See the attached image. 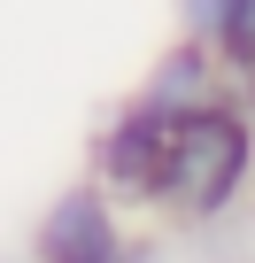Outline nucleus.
<instances>
[{
  "label": "nucleus",
  "mask_w": 255,
  "mask_h": 263,
  "mask_svg": "<svg viewBox=\"0 0 255 263\" xmlns=\"http://www.w3.org/2000/svg\"><path fill=\"white\" fill-rule=\"evenodd\" d=\"M217 54L232 62V78L255 70V0H232V16H224V31H217Z\"/></svg>",
  "instance_id": "obj_5"
},
{
  "label": "nucleus",
  "mask_w": 255,
  "mask_h": 263,
  "mask_svg": "<svg viewBox=\"0 0 255 263\" xmlns=\"http://www.w3.org/2000/svg\"><path fill=\"white\" fill-rule=\"evenodd\" d=\"M163 155H170V116H155L147 101H124L93 132V186H108L116 201H155Z\"/></svg>",
  "instance_id": "obj_3"
},
{
  "label": "nucleus",
  "mask_w": 255,
  "mask_h": 263,
  "mask_svg": "<svg viewBox=\"0 0 255 263\" xmlns=\"http://www.w3.org/2000/svg\"><path fill=\"white\" fill-rule=\"evenodd\" d=\"M124 248H132V232L116 217V194L93 178L62 186L31 232V263H124Z\"/></svg>",
  "instance_id": "obj_2"
},
{
  "label": "nucleus",
  "mask_w": 255,
  "mask_h": 263,
  "mask_svg": "<svg viewBox=\"0 0 255 263\" xmlns=\"http://www.w3.org/2000/svg\"><path fill=\"white\" fill-rule=\"evenodd\" d=\"M247 178H255V116H247V108H240V93H232V101H217V108H201V116H178V124H170L163 186H155V201H147V209H163L170 224L209 232V224H224V217L240 209Z\"/></svg>",
  "instance_id": "obj_1"
},
{
  "label": "nucleus",
  "mask_w": 255,
  "mask_h": 263,
  "mask_svg": "<svg viewBox=\"0 0 255 263\" xmlns=\"http://www.w3.org/2000/svg\"><path fill=\"white\" fill-rule=\"evenodd\" d=\"M170 16H178L186 39H209V47H217V31H224V16H232V0H170Z\"/></svg>",
  "instance_id": "obj_6"
},
{
  "label": "nucleus",
  "mask_w": 255,
  "mask_h": 263,
  "mask_svg": "<svg viewBox=\"0 0 255 263\" xmlns=\"http://www.w3.org/2000/svg\"><path fill=\"white\" fill-rule=\"evenodd\" d=\"M240 108H247V116H255V70H247V78H240Z\"/></svg>",
  "instance_id": "obj_8"
},
{
  "label": "nucleus",
  "mask_w": 255,
  "mask_h": 263,
  "mask_svg": "<svg viewBox=\"0 0 255 263\" xmlns=\"http://www.w3.org/2000/svg\"><path fill=\"white\" fill-rule=\"evenodd\" d=\"M232 93H240L232 62H224L209 39H186V31H178V39L147 62V78H140V93H132V101H147L155 116H170V124H178V116H201V108H217V101H232Z\"/></svg>",
  "instance_id": "obj_4"
},
{
  "label": "nucleus",
  "mask_w": 255,
  "mask_h": 263,
  "mask_svg": "<svg viewBox=\"0 0 255 263\" xmlns=\"http://www.w3.org/2000/svg\"><path fill=\"white\" fill-rule=\"evenodd\" d=\"M124 263H170V248H163V240H132V248H124Z\"/></svg>",
  "instance_id": "obj_7"
}]
</instances>
